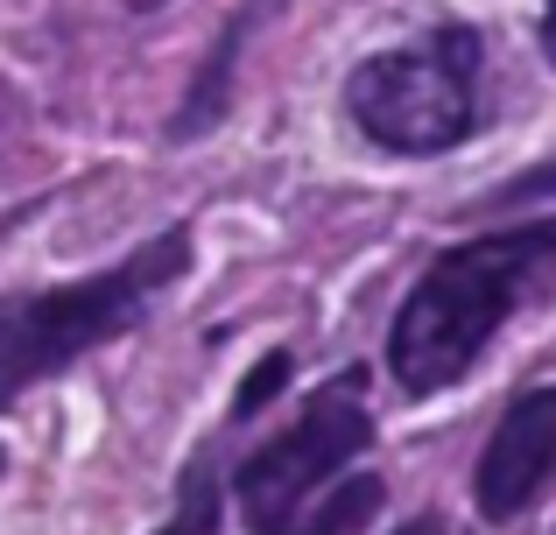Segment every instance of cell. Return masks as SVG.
I'll return each instance as SVG.
<instances>
[{
    "mask_svg": "<svg viewBox=\"0 0 556 535\" xmlns=\"http://www.w3.org/2000/svg\"><path fill=\"white\" fill-rule=\"evenodd\" d=\"M184 494H190L184 522H177V528H155V535H204V528H212V494H204V480H190Z\"/></svg>",
    "mask_w": 556,
    "mask_h": 535,
    "instance_id": "cell-8",
    "label": "cell"
},
{
    "mask_svg": "<svg viewBox=\"0 0 556 535\" xmlns=\"http://www.w3.org/2000/svg\"><path fill=\"white\" fill-rule=\"evenodd\" d=\"M380 514V480H331L325 494H311L275 535H359Z\"/></svg>",
    "mask_w": 556,
    "mask_h": 535,
    "instance_id": "cell-6",
    "label": "cell"
},
{
    "mask_svg": "<svg viewBox=\"0 0 556 535\" xmlns=\"http://www.w3.org/2000/svg\"><path fill=\"white\" fill-rule=\"evenodd\" d=\"M184 262H190V233L177 226V233L149 240L135 262L92 275V282H64V289H50V296L14 303V310L0 317V402L28 395L36 381L64 373L71 359H85L92 345H106V339H121L127 324H141L149 296L163 282H177Z\"/></svg>",
    "mask_w": 556,
    "mask_h": 535,
    "instance_id": "cell-2",
    "label": "cell"
},
{
    "mask_svg": "<svg viewBox=\"0 0 556 535\" xmlns=\"http://www.w3.org/2000/svg\"><path fill=\"white\" fill-rule=\"evenodd\" d=\"M556 247L549 226H521V233L501 240H472V247H451L444 262L416 282V296L402 303L388 331V373L408 387V395H437L451 387L486 339L501 331V317L515 310V289L529 268H543Z\"/></svg>",
    "mask_w": 556,
    "mask_h": 535,
    "instance_id": "cell-1",
    "label": "cell"
},
{
    "mask_svg": "<svg viewBox=\"0 0 556 535\" xmlns=\"http://www.w3.org/2000/svg\"><path fill=\"white\" fill-rule=\"evenodd\" d=\"M408 535H437V528H430V522H416V528H408Z\"/></svg>",
    "mask_w": 556,
    "mask_h": 535,
    "instance_id": "cell-9",
    "label": "cell"
},
{
    "mask_svg": "<svg viewBox=\"0 0 556 535\" xmlns=\"http://www.w3.org/2000/svg\"><path fill=\"white\" fill-rule=\"evenodd\" d=\"M549 466H556V395L549 387H529V395L507 409V423L493 430L486 458H479V514L486 522H515L535 494L549 486Z\"/></svg>",
    "mask_w": 556,
    "mask_h": 535,
    "instance_id": "cell-5",
    "label": "cell"
},
{
    "mask_svg": "<svg viewBox=\"0 0 556 535\" xmlns=\"http://www.w3.org/2000/svg\"><path fill=\"white\" fill-rule=\"evenodd\" d=\"M282 373H289V359H282V353H275V359H261V367H254V381L240 387V416H254L261 402H268L275 387H282Z\"/></svg>",
    "mask_w": 556,
    "mask_h": 535,
    "instance_id": "cell-7",
    "label": "cell"
},
{
    "mask_svg": "<svg viewBox=\"0 0 556 535\" xmlns=\"http://www.w3.org/2000/svg\"><path fill=\"white\" fill-rule=\"evenodd\" d=\"M359 135L394 155H437L479 120V42L472 28H437L416 50L367 56L345 85Z\"/></svg>",
    "mask_w": 556,
    "mask_h": 535,
    "instance_id": "cell-3",
    "label": "cell"
},
{
    "mask_svg": "<svg viewBox=\"0 0 556 535\" xmlns=\"http://www.w3.org/2000/svg\"><path fill=\"white\" fill-rule=\"evenodd\" d=\"M374 444V423L359 409V381H339L296 416V430H282L275 444H261L240 466V500L254 535H275L311 494H325L339 480V466H353Z\"/></svg>",
    "mask_w": 556,
    "mask_h": 535,
    "instance_id": "cell-4",
    "label": "cell"
}]
</instances>
